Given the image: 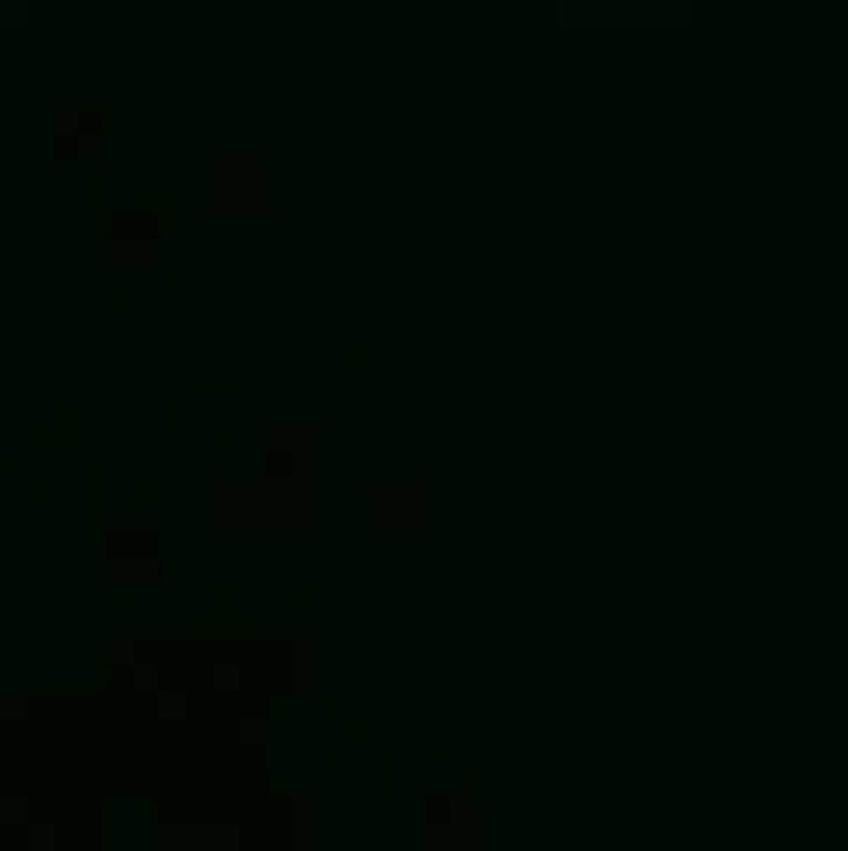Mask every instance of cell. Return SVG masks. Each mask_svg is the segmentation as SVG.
<instances>
[{"mask_svg":"<svg viewBox=\"0 0 848 851\" xmlns=\"http://www.w3.org/2000/svg\"><path fill=\"white\" fill-rule=\"evenodd\" d=\"M187 629L190 632H206L216 638H256L266 629V612L260 609H203L187 612Z\"/></svg>","mask_w":848,"mask_h":851,"instance_id":"1","label":"cell"},{"mask_svg":"<svg viewBox=\"0 0 848 851\" xmlns=\"http://www.w3.org/2000/svg\"><path fill=\"white\" fill-rule=\"evenodd\" d=\"M426 818H430V825H453L456 822V815H453V801L449 798H430V805H426Z\"/></svg>","mask_w":848,"mask_h":851,"instance_id":"8","label":"cell"},{"mask_svg":"<svg viewBox=\"0 0 848 851\" xmlns=\"http://www.w3.org/2000/svg\"><path fill=\"white\" fill-rule=\"evenodd\" d=\"M293 602H319V585H293Z\"/></svg>","mask_w":848,"mask_h":851,"instance_id":"18","label":"cell"},{"mask_svg":"<svg viewBox=\"0 0 848 851\" xmlns=\"http://www.w3.org/2000/svg\"><path fill=\"white\" fill-rule=\"evenodd\" d=\"M137 496H160V479H133Z\"/></svg>","mask_w":848,"mask_h":851,"instance_id":"23","label":"cell"},{"mask_svg":"<svg viewBox=\"0 0 848 851\" xmlns=\"http://www.w3.org/2000/svg\"><path fill=\"white\" fill-rule=\"evenodd\" d=\"M27 492L30 496H53V479L51 476H30L27 479Z\"/></svg>","mask_w":848,"mask_h":851,"instance_id":"16","label":"cell"},{"mask_svg":"<svg viewBox=\"0 0 848 851\" xmlns=\"http://www.w3.org/2000/svg\"><path fill=\"white\" fill-rule=\"evenodd\" d=\"M373 768H399V745L380 742L373 749Z\"/></svg>","mask_w":848,"mask_h":851,"instance_id":"9","label":"cell"},{"mask_svg":"<svg viewBox=\"0 0 848 851\" xmlns=\"http://www.w3.org/2000/svg\"><path fill=\"white\" fill-rule=\"evenodd\" d=\"M27 439L37 445H47V449H70L80 439V426L70 416H57V422H51V426H44V422L27 426Z\"/></svg>","mask_w":848,"mask_h":851,"instance_id":"3","label":"cell"},{"mask_svg":"<svg viewBox=\"0 0 848 851\" xmlns=\"http://www.w3.org/2000/svg\"><path fill=\"white\" fill-rule=\"evenodd\" d=\"M124 655H130V642L127 638H114V642H110V662L124 659Z\"/></svg>","mask_w":848,"mask_h":851,"instance_id":"27","label":"cell"},{"mask_svg":"<svg viewBox=\"0 0 848 851\" xmlns=\"http://www.w3.org/2000/svg\"><path fill=\"white\" fill-rule=\"evenodd\" d=\"M137 678H140V682H153V678H157V669H150V665H140Z\"/></svg>","mask_w":848,"mask_h":851,"instance_id":"29","label":"cell"},{"mask_svg":"<svg viewBox=\"0 0 848 851\" xmlns=\"http://www.w3.org/2000/svg\"><path fill=\"white\" fill-rule=\"evenodd\" d=\"M426 762L430 765H449L453 762V745H426Z\"/></svg>","mask_w":848,"mask_h":851,"instance_id":"17","label":"cell"},{"mask_svg":"<svg viewBox=\"0 0 848 851\" xmlns=\"http://www.w3.org/2000/svg\"><path fill=\"white\" fill-rule=\"evenodd\" d=\"M293 705V692L290 688H270V692H263V715L270 718V715H279V711H290Z\"/></svg>","mask_w":848,"mask_h":851,"instance_id":"6","label":"cell"},{"mask_svg":"<svg viewBox=\"0 0 848 851\" xmlns=\"http://www.w3.org/2000/svg\"><path fill=\"white\" fill-rule=\"evenodd\" d=\"M160 413H164V416H183V413H187V399L166 396V399H160Z\"/></svg>","mask_w":848,"mask_h":851,"instance_id":"19","label":"cell"},{"mask_svg":"<svg viewBox=\"0 0 848 851\" xmlns=\"http://www.w3.org/2000/svg\"><path fill=\"white\" fill-rule=\"evenodd\" d=\"M107 598L110 602H130L133 598V582L130 579H110V585H107Z\"/></svg>","mask_w":848,"mask_h":851,"instance_id":"13","label":"cell"},{"mask_svg":"<svg viewBox=\"0 0 848 851\" xmlns=\"http://www.w3.org/2000/svg\"><path fill=\"white\" fill-rule=\"evenodd\" d=\"M213 439L216 443H237V439H240V426L220 422V426H213Z\"/></svg>","mask_w":848,"mask_h":851,"instance_id":"20","label":"cell"},{"mask_svg":"<svg viewBox=\"0 0 848 851\" xmlns=\"http://www.w3.org/2000/svg\"><path fill=\"white\" fill-rule=\"evenodd\" d=\"M27 466V456L24 453H13V449H7V453H0V472L4 476H20Z\"/></svg>","mask_w":848,"mask_h":851,"instance_id":"12","label":"cell"},{"mask_svg":"<svg viewBox=\"0 0 848 851\" xmlns=\"http://www.w3.org/2000/svg\"><path fill=\"white\" fill-rule=\"evenodd\" d=\"M346 735L353 738V742H369L373 738V718H366V715L346 718Z\"/></svg>","mask_w":848,"mask_h":851,"instance_id":"10","label":"cell"},{"mask_svg":"<svg viewBox=\"0 0 848 851\" xmlns=\"http://www.w3.org/2000/svg\"><path fill=\"white\" fill-rule=\"evenodd\" d=\"M133 812H137V818H157L160 815V801L150 798V795H140V798H133Z\"/></svg>","mask_w":848,"mask_h":851,"instance_id":"15","label":"cell"},{"mask_svg":"<svg viewBox=\"0 0 848 851\" xmlns=\"http://www.w3.org/2000/svg\"><path fill=\"white\" fill-rule=\"evenodd\" d=\"M346 359L350 363H369L373 359V346H346Z\"/></svg>","mask_w":848,"mask_h":851,"instance_id":"26","label":"cell"},{"mask_svg":"<svg viewBox=\"0 0 848 851\" xmlns=\"http://www.w3.org/2000/svg\"><path fill=\"white\" fill-rule=\"evenodd\" d=\"M213 678L220 682V685H230V682H237V678H240V672H237V665H216Z\"/></svg>","mask_w":848,"mask_h":851,"instance_id":"25","label":"cell"},{"mask_svg":"<svg viewBox=\"0 0 848 851\" xmlns=\"http://www.w3.org/2000/svg\"><path fill=\"white\" fill-rule=\"evenodd\" d=\"M107 306H110V309H130V306H133V293H124V290L107 293Z\"/></svg>","mask_w":848,"mask_h":851,"instance_id":"22","label":"cell"},{"mask_svg":"<svg viewBox=\"0 0 848 851\" xmlns=\"http://www.w3.org/2000/svg\"><path fill=\"white\" fill-rule=\"evenodd\" d=\"M293 775L283 768H266L263 772V795L266 798H290Z\"/></svg>","mask_w":848,"mask_h":851,"instance_id":"5","label":"cell"},{"mask_svg":"<svg viewBox=\"0 0 848 851\" xmlns=\"http://www.w3.org/2000/svg\"><path fill=\"white\" fill-rule=\"evenodd\" d=\"M319 709L329 711V715H340V711H346V692L323 688V692H319Z\"/></svg>","mask_w":848,"mask_h":851,"instance_id":"11","label":"cell"},{"mask_svg":"<svg viewBox=\"0 0 848 851\" xmlns=\"http://www.w3.org/2000/svg\"><path fill=\"white\" fill-rule=\"evenodd\" d=\"M213 598L220 602V605H223V602H237V598H240V585H216Z\"/></svg>","mask_w":848,"mask_h":851,"instance_id":"24","label":"cell"},{"mask_svg":"<svg viewBox=\"0 0 848 851\" xmlns=\"http://www.w3.org/2000/svg\"><path fill=\"white\" fill-rule=\"evenodd\" d=\"M187 386H190V393L227 396L240 389V373H187Z\"/></svg>","mask_w":848,"mask_h":851,"instance_id":"4","label":"cell"},{"mask_svg":"<svg viewBox=\"0 0 848 851\" xmlns=\"http://www.w3.org/2000/svg\"><path fill=\"white\" fill-rule=\"evenodd\" d=\"M376 499V516L392 522H413L426 516V499L430 489L419 479H380L373 489Z\"/></svg>","mask_w":848,"mask_h":851,"instance_id":"2","label":"cell"},{"mask_svg":"<svg viewBox=\"0 0 848 851\" xmlns=\"http://www.w3.org/2000/svg\"><path fill=\"white\" fill-rule=\"evenodd\" d=\"M187 276V269L177 267V263H166L164 267V280H183Z\"/></svg>","mask_w":848,"mask_h":851,"instance_id":"28","label":"cell"},{"mask_svg":"<svg viewBox=\"0 0 848 851\" xmlns=\"http://www.w3.org/2000/svg\"><path fill=\"white\" fill-rule=\"evenodd\" d=\"M476 791H479V772H472V768L453 772V795L456 798H476Z\"/></svg>","mask_w":848,"mask_h":851,"instance_id":"7","label":"cell"},{"mask_svg":"<svg viewBox=\"0 0 848 851\" xmlns=\"http://www.w3.org/2000/svg\"><path fill=\"white\" fill-rule=\"evenodd\" d=\"M319 762L323 765H343L346 762V745H336V742H326V745H319Z\"/></svg>","mask_w":848,"mask_h":851,"instance_id":"14","label":"cell"},{"mask_svg":"<svg viewBox=\"0 0 848 851\" xmlns=\"http://www.w3.org/2000/svg\"><path fill=\"white\" fill-rule=\"evenodd\" d=\"M160 572H164V575H170V579H173V575H183V572H187V559L166 556V559H160Z\"/></svg>","mask_w":848,"mask_h":851,"instance_id":"21","label":"cell"}]
</instances>
